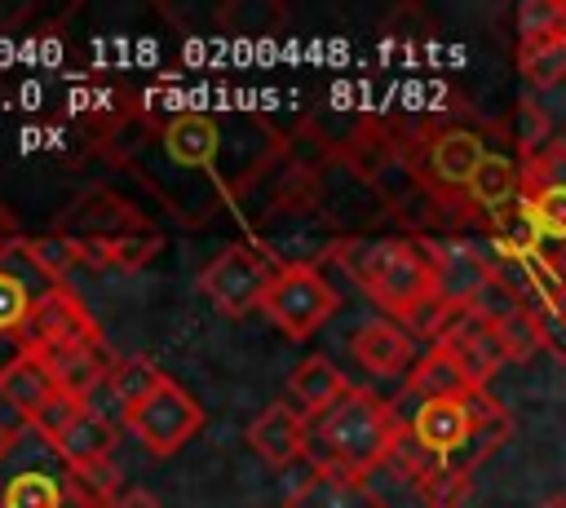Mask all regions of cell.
Returning <instances> with one entry per match:
<instances>
[{
    "mask_svg": "<svg viewBox=\"0 0 566 508\" xmlns=\"http://www.w3.org/2000/svg\"><path fill=\"white\" fill-rule=\"evenodd\" d=\"M340 296L336 287L318 274V265H305V261H292V265H279L270 287H265V300H261V314L287 336V340H310L332 314H336Z\"/></svg>",
    "mask_w": 566,
    "mask_h": 508,
    "instance_id": "cell-3",
    "label": "cell"
},
{
    "mask_svg": "<svg viewBox=\"0 0 566 508\" xmlns=\"http://www.w3.org/2000/svg\"><path fill=\"white\" fill-rule=\"evenodd\" d=\"M164 146H168V159L181 163V168H203L212 163L217 155V124L199 110H186L177 115L168 128H164Z\"/></svg>",
    "mask_w": 566,
    "mask_h": 508,
    "instance_id": "cell-22",
    "label": "cell"
},
{
    "mask_svg": "<svg viewBox=\"0 0 566 508\" xmlns=\"http://www.w3.org/2000/svg\"><path fill=\"white\" fill-rule=\"evenodd\" d=\"M0 508H4V490H0Z\"/></svg>",
    "mask_w": 566,
    "mask_h": 508,
    "instance_id": "cell-35",
    "label": "cell"
},
{
    "mask_svg": "<svg viewBox=\"0 0 566 508\" xmlns=\"http://www.w3.org/2000/svg\"><path fill=\"white\" fill-rule=\"evenodd\" d=\"M57 508H106V504H102V499H93L80 481H71V477H66V481H62V499H57Z\"/></svg>",
    "mask_w": 566,
    "mask_h": 508,
    "instance_id": "cell-30",
    "label": "cell"
},
{
    "mask_svg": "<svg viewBox=\"0 0 566 508\" xmlns=\"http://www.w3.org/2000/svg\"><path fill=\"white\" fill-rule=\"evenodd\" d=\"M0 393H4V402H9L27 424H35V420L49 411V402L57 398V384H53V375H49V367H44L40 353H22L18 362H9V367L0 371Z\"/></svg>",
    "mask_w": 566,
    "mask_h": 508,
    "instance_id": "cell-17",
    "label": "cell"
},
{
    "mask_svg": "<svg viewBox=\"0 0 566 508\" xmlns=\"http://www.w3.org/2000/svg\"><path fill=\"white\" fill-rule=\"evenodd\" d=\"M407 424L398 411L376 398L371 389H354L327 406L318 420H310V455L318 468H340L349 477H367L398 451Z\"/></svg>",
    "mask_w": 566,
    "mask_h": 508,
    "instance_id": "cell-2",
    "label": "cell"
},
{
    "mask_svg": "<svg viewBox=\"0 0 566 508\" xmlns=\"http://www.w3.org/2000/svg\"><path fill=\"white\" fill-rule=\"evenodd\" d=\"M517 71L531 88H557L566 80V35H553L539 44H517Z\"/></svg>",
    "mask_w": 566,
    "mask_h": 508,
    "instance_id": "cell-24",
    "label": "cell"
},
{
    "mask_svg": "<svg viewBox=\"0 0 566 508\" xmlns=\"http://www.w3.org/2000/svg\"><path fill=\"white\" fill-rule=\"evenodd\" d=\"M49 287H57V283L31 261L27 239L18 234V243L0 256V371L27 353L22 331H27L31 305H35Z\"/></svg>",
    "mask_w": 566,
    "mask_h": 508,
    "instance_id": "cell-7",
    "label": "cell"
},
{
    "mask_svg": "<svg viewBox=\"0 0 566 508\" xmlns=\"http://www.w3.org/2000/svg\"><path fill=\"white\" fill-rule=\"evenodd\" d=\"M111 508H164L155 495H146V490H128V495H119Z\"/></svg>",
    "mask_w": 566,
    "mask_h": 508,
    "instance_id": "cell-31",
    "label": "cell"
},
{
    "mask_svg": "<svg viewBox=\"0 0 566 508\" xmlns=\"http://www.w3.org/2000/svg\"><path fill=\"white\" fill-rule=\"evenodd\" d=\"M433 265V292L451 314L478 309L495 287V261L469 239H424Z\"/></svg>",
    "mask_w": 566,
    "mask_h": 508,
    "instance_id": "cell-6",
    "label": "cell"
},
{
    "mask_svg": "<svg viewBox=\"0 0 566 508\" xmlns=\"http://www.w3.org/2000/svg\"><path fill=\"white\" fill-rule=\"evenodd\" d=\"M287 393H292V402H296V411H301L305 420H318L327 406H336V402L349 393V380L336 371V362L310 353V358H301V362L292 367Z\"/></svg>",
    "mask_w": 566,
    "mask_h": 508,
    "instance_id": "cell-18",
    "label": "cell"
},
{
    "mask_svg": "<svg viewBox=\"0 0 566 508\" xmlns=\"http://www.w3.org/2000/svg\"><path fill=\"white\" fill-rule=\"evenodd\" d=\"M539 508H566V499L557 495V499H548V504H539Z\"/></svg>",
    "mask_w": 566,
    "mask_h": 508,
    "instance_id": "cell-33",
    "label": "cell"
},
{
    "mask_svg": "<svg viewBox=\"0 0 566 508\" xmlns=\"http://www.w3.org/2000/svg\"><path fill=\"white\" fill-rule=\"evenodd\" d=\"M62 499V481L49 477V473H18L9 486H4V508H57Z\"/></svg>",
    "mask_w": 566,
    "mask_h": 508,
    "instance_id": "cell-28",
    "label": "cell"
},
{
    "mask_svg": "<svg viewBox=\"0 0 566 508\" xmlns=\"http://www.w3.org/2000/svg\"><path fill=\"white\" fill-rule=\"evenodd\" d=\"M27 252H31V261H35L53 283H62V274H66L75 261H84L71 239H53V234H49V239H27Z\"/></svg>",
    "mask_w": 566,
    "mask_h": 508,
    "instance_id": "cell-29",
    "label": "cell"
},
{
    "mask_svg": "<svg viewBox=\"0 0 566 508\" xmlns=\"http://www.w3.org/2000/svg\"><path fill=\"white\" fill-rule=\"evenodd\" d=\"M566 35V0H522L517 4V44H539Z\"/></svg>",
    "mask_w": 566,
    "mask_h": 508,
    "instance_id": "cell-27",
    "label": "cell"
},
{
    "mask_svg": "<svg viewBox=\"0 0 566 508\" xmlns=\"http://www.w3.org/2000/svg\"><path fill=\"white\" fill-rule=\"evenodd\" d=\"M349 349H354V358H358L371 375H402V371H411L416 358H420L416 345H411V336H407L402 327H394L389 318L363 322V327L354 331Z\"/></svg>",
    "mask_w": 566,
    "mask_h": 508,
    "instance_id": "cell-15",
    "label": "cell"
},
{
    "mask_svg": "<svg viewBox=\"0 0 566 508\" xmlns=\"http://www.w3.org/2000/svg\"><path fill=\"white\" fill-rule=\"evenodd\" d=\"M40 358H44V367H49L57 393L80 398V402H88V393H93L102 380H111V367H115L106 340H84V345L49 349V353H40Z\"/></svg>",
    "mask_w": 566,
    "mask_h": 508,
    "instance_id": "cell-14",
    "label": "cell"
},
{
    "mask_svg": "<svg viewBox=\"0 0 566 508\" xmlns=\"http://www.w3.org/2000/svg\"><path fill=\"white\" fill-rule=\"evenodd\" d=\"M124 424L133 428V437L150 451V455H177L199 428H203V406L177 384L164 380L150 398H142L137 406L124 411Z\"/></svg>",
    "mask_w": 566,
    "mask_h": 508,
    "instance_id": "cell-5",
    "label": "cell"
},
{
    "mask_svg": "<svg viewBox=\"0 0 566 508\" xmlns=\"http://www.w3.org/2000/svg\"><path fill=\"white\" fill-rule=\"evenodd\" d=\"M84 340H102L93 314L84 309V300H80L66 283L49 287V292L31 305V318H27V331H22L27 353H49V349L84 345Z\"/></svg>",
    "mask_w": 566,
    "mask_h": 508,
    "instance_id": "cell-9",
    "label": "cell"
},
{
    "mask_svg": "<svg viewBox=\"0 0 566 508\" xmlns=\"http://www.w3.org/2000/svg\"><path fill=\"white\" fill-rule=\"evenodd\" d=\"M469 194H473L482 208H491V212L509 208V203L522 194V163H513V159H504V155H486V163L478 168Z\"/></svg>",
    "mask_w": 566,
    "mask_h": 508,
    "instance_id": "cell-23",
    "label": "cell"
},
{
    "mask_svg": "<svg viewBox=\"0 0 566 508\" xmlns=\"http://www.w3.org/2000/svg\"><path fill=\"white\" fill-rule=\"evenodd\" d=\"M13 437H18V428H13V424H4V420H0V459H4V451H9V446H13Z\"/></svg>",
    "mask_w": 566,
    "mask_h": 508,
    "instance_id": "cell-32",
    "label": "cell"
},
{
    "mask_svg": "<svg viewBox=\"0 0 566 508\" xmlns=\"http://www.w3.org/2000/svg\"><path fill=\"white\" fill-rule=\"evenodd\" d=\"M66 468H84L97 459H111L115 451V424L93 402H71V411L44 433Z\"/></svg>",
    "mask_w": 566,
    "mask_h": 508,
    "instance_id": "cell-12",
    "label": "cell"
},
{
    "mask_svg": "<svg viewBox=\"0 0 566 508\" xmlns=\"http://www.w3.org/2000/svg\"><path fill=\"white\" fill-rule=\"evenodd\" d=\"M349 274L363 283V292L389 314L402 318L411 331L420 336H442L447 322L455 318L438 292H433V265L424 243L416 239H376V243H354V252H345Z\"/></svg>",
    "mask_w": 566,
    "mask_h": 508,
    "instance_id": "cell-1",
    "label": "cell"
},
{
    "mask_svg": "<svg viewBox=\"0 0 566 508\" xmlns=\"http://www.w3.org/2000/svg\"><path fill=\"white\" fill-rule=\"evenodd\" d=\"M411 442L438 459V464H464L469 468V411L464 398H433L420 402L411 424H407Z\"/></svg>",
    "mask_w": 566,
    "mask_h": 508,
    "instance_id": "cell-11",
    "label": "cell"
},
{
    "mask_svg": "<svg viewBox=\"0 0 566 508\" xmlns=\"http://www.w3.org/2000/svg\"><path fill=\"white\" fill-rule=\"evenodd\" d=\"M287 508H385V499L367 486V477H349L340 468H314L287 495Z\"/></svg>",
    "mask_w": 566,
    "mask_h": 508,
    "instance_id": "cell-16",
    "label": "cell"
},
{
    "mask_svg": "<svg viewBox=\"0 0 566 508\" xmlns=\"http://www.w3.org/2000/svg\"><path fill=\"white\" fill-rule=\"evenodd\" d=\"M469 481H473V468L464 464H433L416 477V490L424 499V508H460L469 499Z\"/></svg>",
    "mask_w": 566,
    "mask_h": 508,
    "instance_id": "cell-26",
    "label": "cell"
},
{
    "mask_svg": "<svg viewBox=\"0 0 566 508\" xmlns=\"http://www.w3.org/2000/svg\"><path fill=\"white\" fill-rule=\"evenodd\" d=\"M482 163H486V146H482V137L469 133V128L442 133V137L433 141V150H429L433 177H438L442 186H455V190H469Z\"/></svg>",
    "mask_w": 566,
    "mask_h": 508,
    "instance_id": "cell-19",
    "label": "cell"
},
{
    "mask_svg": "<svg viewBox=\"0 0 566 508\" xmlns=\"http://www.w3.org/2000/svg\"><path fill=\"white\" fill-rule=\"evenodd\" d=\"M522 208L544 239V252L566 247V141H548L544 150L522 159Z\"/></svg>",
    "mask_w": 566,
    "mask_h": 508,
    "instance_id": "cell-4",
    "label": "cell"
},
{
    "mask_svg": "<svg viewBox=\"0 0 566 508\" xmlns=\"http://www.w3.org/2000/svg\"><path fill=\"white\" fill-rule=\"evenodd\" d=\"M248 446L270 464V468H287L301 455H310V420L292 406V402H270L252 424H248Z\"/></svg>",
    "mask_w": 566,
    "mask_h": 508,
    "instance_id": "cell-13",
    "label": "cell"
},
{
    "mask_svg": "<svg viewBox=\"0 0 566 508\" xmlns=\"http://www.w3.org/2000/svg\"><path fill=\"white\" fill-rule=\"evenodd\" d=\"M164 380H168V375H164L150 358H119V362L111 367V380H106V384H111L119 411H128V406H137L142 398H150Z\"/></svg>",
    "mask_w": 566,
    "mask_h": 508,
    "instance_id": "cell-25",
    "label": "cell"
},
{
    "mask_svg": "<svg viewBox=\"0 0 566 508\" xmlns=\"http://www.w3.org/2000/svg\"><path fill=\"white\" fill-rule=\"evenodd\" d=\"M464 411H469V468H478L495 446L513 437V415L486 389H469Z\"/></svg>",
    "mask_w": 566,
    "mask_h": 508,
    "instance_id": "cell-20",
    "label": "cell"
},
{
    "mask_svg": "<svg viewBox=\"0 0 566 508\" xmlns=\"http://www.w3.org/2000/svg\"><path fill=\"white\" fill-rule=\"evenodd\" d=\"M274 269L248 252V247H226L203 274H199V292L226 314V318H243L248 309H261L265 287H270Z\"/></svg>",
    "mask_w": 566,
    "mask_h": 508,
    "instance_id": "cell-8",
    "label": "cell"
},
{
    "mask_svg": "<svg viewBox=\"0 0 566 508\" xmlns=\"http://www.w3.org/2000/svg\"><path fill=\"white\" fill-rule=\"evenodd\" d=\"M407 389H411L420 402H433V398H464L473 384H469V375L460 371V362H455L442 345H429V349L416 358V367L407 371Z\"/></svg>",
    "mask_w": 566,
    "mask_h": 508,
    "instance_id": "cell-21",
    "label": "cell"
},
{
    "mask_svg": "<svg viewBox=\"0 0 566 508\" xmlns=\"http://www.w3.org/2000/svg\"><path fill=\"white\" fill-rule=\"evenodd\" d=\"M433 345H442L455 362H460V371L469 375V384L473 389H486V380L509 362V353H504V336H500V322H495V314L491 309H464V314H455L451 322H447V331L433 340Z\"/></svg>",
    "mask_w": 566,
    "mask_h": 508,
    "instance_id": "cell-10",
    "label": "cell"
},
{
    "mask_svg": "<svg viewBox=\"0 0 566 508\" xmlns=\"http://www.w3.org/2000/svg\"><path fill=\"white\" fill-rule=\"evenodd\" d=\"M562 287H566V265H562Z\"/></svg>",
    "mask_w": 566,
    "mask_h": 508,
    "instance_id": "cell-34",
    "label": "cell"
}]
</instances>
